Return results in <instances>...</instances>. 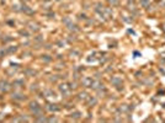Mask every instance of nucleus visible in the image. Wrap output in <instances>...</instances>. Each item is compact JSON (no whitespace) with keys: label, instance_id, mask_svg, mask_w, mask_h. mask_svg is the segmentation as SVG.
Segmentation results:
<instances>
[{"label":"nucleus","instance_id":"5","mask_svg":"<svg viewBox=\"0 0 165 123\" xmlns=\"http://www.w3.org/2000/svg\"><path fill=\"white\" fill-rule=\"evenodd\" d=\"M49 106H51V107H48V108L51 111H58L59 110V107H57V105H49Z\"/></svg>","mask_w":165,"mask_h":123},{"label":"nucleus","instance_id":"4","mask_svg":"<svg viewBox=\"0 0 165 123\" xmlns=\"http://www.w3.org/2000/svg\"><path fill=\"white\" fill-rule=\"evenodd\" d=\"M59 90H60L62 92H64V93H68V88H67L65 84H64V85H60V86H59Z\"/></svg>","mask_w":165,"mask_h":123},{"label":"nucleus","instance_id":"2","mask_svg":"<svg viewBox=\"0 0 165 123\" xmlns=\"http://www.w3.org/2000/svg\"><path fill=\"white\" fill-rule=\"evenodd\" d=\"M111 81H112L115 85L120 86V85L122 84V79H121V78H112V79H111Z\"/></svg>","mask_w":165,"mask_h":123},{"label":"nucleus","instance_id":"7","mask_svg":"<svg viewBox=\"0 0 165 123\" xmlns=\"http://www.w3.org/2000/svg\"><path fill=\"white\" fill-rule=\"evenodd\" d=\"M130 1H131V0H130Z\"/></svg>","mask_w":165,"mask_h":123},{"label":"nucleus","instance_id":"6","mask_svg":"<svg viewBox=\"0 0 165 123\" xmlns=\"http://www.w3.org/2000/svg\"><path fill=\"white\" fill-rule=\"evenodd\" d=\"M71 116H74V118H79V117H80V113H79V112H75V113H73Z\"/></svg>","mask_w":165,"mask_h":123},{"label":"nucleus","instance_id":"1","mask_svg":"<svg viewBox=\"0 0 165 123\" xmlns=\"http://www.w3.org/2000/svg\"><path fill=\"white\" fill-rule=\"evenodd\" d=\"M92 83H94V80H92L91 78H85L84 80H83V84H84L85 86H89V88H91Z\"/></svg>","mask_w":165,"mask_h":123},{"label":"nucleus","instance_id":"3","mask_svg":"<svg viewBox=\"0 0 165 123\" xmlns=\"http://www.w3.org/2000/svg\"><path fill=\"white\" fill-rule=\"evenodd\" d=\"M150 4V0H140V5L142 8H148Z\"/></svg>","mask_w":165,"mask_h":123}]
</instances>
